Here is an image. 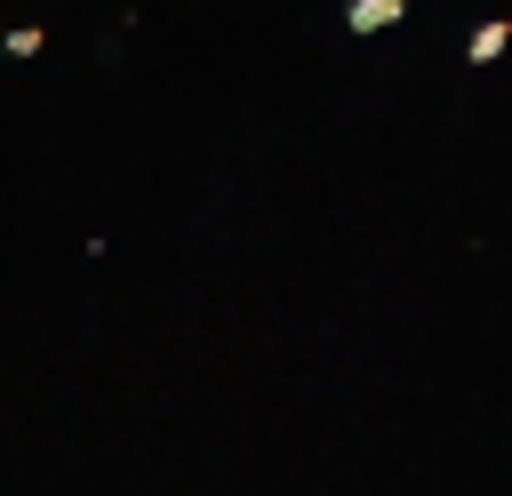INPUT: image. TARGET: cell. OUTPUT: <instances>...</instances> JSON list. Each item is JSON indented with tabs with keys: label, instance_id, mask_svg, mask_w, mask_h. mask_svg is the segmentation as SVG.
Here are the masks:
<instances>
[{
	"label": "cell",
	"instance_id": "obj_2",
	"mask_svg": "<svg viewBox=\"0 0 512 496\" xmlns=\"http://www.w3.org/2000/svg\"><path fill=\"white\" fill-rule=\"evenodd\" d=\"M504 48H512V24H504V16H488V24L472 32V64H496Z\"/></svg>",
	"mask_w": 512,
	"mask_h": 496
},
{
	"label": "cell",
	"instance_id": "obj_1",
	"mask_svg": "<svg viewBox=\"0 0 512 496\" xmlns=\"http://www.w3.org/2000/svg\"><path fill=\"white\" fill-rule=\"evenodd\" d=\"M400 16H408V0H352V8H344V32H360V40H368V32L400 24Z\"/></svg>",
	"mask_w": 512,
	"mask_h": 496
}]
</instances>
